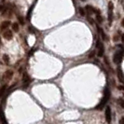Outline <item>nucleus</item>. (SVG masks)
<instances>
[{"instance_id":"1","label":"nucleus","mask_w":124,"mask_h":124,"mask_svg":"<svg viewBox=\"0 0 124 124\" xmlns=\"http://www.w3.org/2000/svg\"><path fill=\"white\" fill-rule=\"evenodd\" d=\"M109 98H110V91H109V89H108V88H106V90H105V95H104V98L102 99L101 103H100L99 105L96 106L95 108H96V109H98V110H101V109H102V108L105 106V105L107 103V101L109 100Z\"/></svg>"},{"instance_id":"27","label":"nucleus","mask_w":124,"mask_h":124,"mask_svg":"<svg viewBox=\"0 0 124 124\" xmlns=\"http://www.w3.org/2000/svg\"><path fill=\"white\" fill-rule=\"evenodd\" d=\"M121 25L124 27V20H122V22H121Z\"/></svg>"},{"instance_id":"21","label":"nucleus","mask_w":124,"mask_h":124,"mask_svg":"<svg viewBox=\"0 0 124 124\" xmlns=\"http://www.w3.org/2000/svg\"><path fill=\"white\" fill-rule=\"evenodd\" d=\"M118 40H119V35H115L114 36V41L115 42H118Z\"/></svg>"},{"instance_id":"20","label":"nucleus","mask_w":124,"mask_h":124,"mask_svg":"<svg viewBox=\"0 0 124 124\" xmlns=\"http://www.w3.org/2000/svg\"><path fill=\"white\" fill-rule=\"evenodd\" d=\"M118 104H119V106L124 108V100L121 99V98H119V99L118 100Z\"/></svg>"},{"instance_id":"10","label":"nucleus","mask_w":124,"mask_h":124,"mask_svg":"<svg viewBox=\"0 0 124 124\" xmlns=\"http://www.w3.org/2000/svg\"><path fill=\"white\" fill-rule=\"evenodd\" d=\"M118 79H119L120 82L124 83V76H123V74H122L121 69L119 68V67L118 68Z\"/></svg>"},{"instance_id":"23","label":"nucleus","mask_w":124,"mask_h":124,"mask_svg":"<svg viewBox=\"0 0 124 124\" xmlns=\"http://www.w3.org/2000/svg\"><path fill=\"white\" fill-rule=\"evenodd\" d=\"M118 89L119 90V91H124V86H122V85H120V86H118Z\"/></svg>"},{"instance_id":"14","label":"nucleus","mask_w":124,"mask_h":124,"mask_svg":"<svg viewBox=\"0 0 124 124\" xmlns=\"http://www.w3.org/2000/svg\"><path fill=\"white\" fill-rule=\"evenodd\" d=\"M2 59H3V62H5L6 64H8L9 63V57L8 54H4L3 57H2Z\"/></svg>"},{"instance_id":"22","label":"nucleus","mask_w":124,"mask_h":124,"mask_svg":"<svg viewBox=\"0 0 124 124\" xmlns=\"http://www.w3.org/2000/svg\"><path fill=\"white\" fill-rule=\"evenodd\" d=\"M94 54H95V51H92V52L89 54V58H93Z\"/></svg>"},{"instance_id":"7","label":"nucleus","mask_w":124,"mask_h":124,"mask_svg":"<svg viewBox=\"0 0 124 124\" xmlns=\"http://www.w3.org/2000/svg\"><path fill=\"white\" fill-rule=\"evenodd\" d=\"M3 37L7 39V40H10V39H12L13 37V35H12V32L9 31V30H7V31L4 32V34H3Z\"/></svg>"},{"instance_id":"6","label":"nucleus","mask_w":124,"mask_h":124,"mask_svg":"<svg viewBox=\"0 0 124 124\" xmlns=\"http://www.w3.org/2000/svg\"><path fill=\"white\" fill-rule=\"evenodd\" d=\"M30 82H31V80H30V78L28 77V75L26 74V73H24V74H23V89H26V88L28 87V85L30 84Z\"/></svg>"},{"instance_id":"24","label":"nucleus","mask_w":124,"mask_h":124,"mask_svg":"<svg viewBox=\"0 0 124 124\" xmlns=\"http://www.w3.org/2000/svg\"><path fill=\"white\" fill-rule=\"evenodd\" d=\"M35 50H36V49H33V50H32L31 51H30V52H29V53H28V55H29V56H31L32 54H33V53H34V51H35Z\"/></svg>"},{"instance_id":"11","label":"nucleus","mask_w":124,"mask_h":124,"mask_svg":"<svg viewBox=\"0 0 124 124\" xmlns=\"http://www.w3.org/2000/svg\"><path fill=\"white\" fill-rule=\"evenodd\" d=\"M85 8H86V10H87L90 14L95 13V11H96V8H93V7H92V6H90V5H87Z\"/></svg>"},{"instance_id":"30","label":"nucleus","mask_w":124,"mask_h":124,"mask_svg":"<svg viewBox=\"0 0 124 124\" xmlns=\"http://www.w3.org/2000/svg\"><path fill=\"white\" fill-rule=\"evenodd\" d=\"M123 96H124V93H123Z\"/></svg>"},{"instance_id":"26","label":"nucleus","mask_w":124,"mask_h":124,"mask_svg":"<svg viewBox=\"0 0 124 124\" xmlns=\"http://www.w3.org/2000/svg\"><path fill=\"white\" fill-rule=\"evenodd\" d=\"M121 40L122 42H124V35H121Z\"/></svg>"},{"instance_id":"2","label":"nucleus","mask_w":124,"mask_h":124,"mask_svg":"<svg viewBox=\"0 0 124 124\" xmlns=\"http://www.w3.org/2000/svg\"><path fill=\"white\" fill-rule=\"evenodd\" d=\"M123 56H124V50H120L116 51L114 56H113V62H115V63H117V64H118L119 62L122 61Z\"/></svg>"},{"instance_id":"8","label":"nucleus","mask_w":124,"mask_h":124,"mask_svg":"<svg viewBox=\"0 0 124 124\" xmlns=\"http://www.w3.org/2000/svg\"><path fill=\"white\" fill-rule=\"evenodd\" d=\"M10 24H11L10 21H4V22H2V23H1V30H5V29H7L8 27H9V25Z\"/></svg>"},{"instance_id":"9","label":"nucleus","mask_w":124,"mask_h":124,"mask_svg":"<svg viewBox=\"0 0 124 124\" xmlns=\"http://www.w3.org/2000/svg\"><path fill=\"white\" fill-rule=\"evenodd\" d=\"M13 77V71L12 70H7L4 75V78H6L7 79H11Z\"/></svg>"},{"instance_id":"4","label":"nucleus","mask_w":124,"mask_h":124,"mask_svg":"<svg viewBox=\"0 0 124 124\" xmlns=\"http://www.w3.org/2000/svg\"><path fill=\"white\" fill-rule=\"evenodd\" d=\"M113 8H114V5L111 1L108 3V10H107V14H108V23L109 24L112 23L113 21Z\"/></svg>"},{"instance_id":"19","label":"nucleus","mask_w":124,"mask_h":124,"mask_svg":"<svg viewBox=\"0 0 124 124\" xmlns=\"http://www.w3.org/2000/svg\"><path fill=\"white\" fill-rule=\"evenodd\" d=\"M18 20H19V23H21V24H24V19L23 17H22V16H18Z\"/></svg>"},{"instance_id":"28","label":"nucleus","mask_w":124,"mask_h":124,"mask_svg":"<svg viewBox=\"0 0 124 124\" xmlns=\"http://www.w3.org/2000/svg\"><path fill=\"white\" fill-rule=\"evenodd\" d=\"M81 1H86V0H81Z\"/></svg>"},{"instance_id":"29","label":"nucleus","mask_w":124,"mask_h":124,"mask_svg":"<svg viewBox=\"0 0 124 124\" xmlns=\"http://www.w3.org/2000/svg\"><path fill=\"white\" fill-rule=\"evenodd\" d=\"M123 9H124V7H123Z\"/></svg>"},{"instance_id":"5","label":"nucleus","mask_w":124,"mask_h":124,"mask_svg":"<svg viewBox=\"0 0 124 124\" xmlns=\"http://www.w3.org/2000/svg\"><path fill=\"white\" fill-rule=\"evenodd\" d=\"M105 116H106V122H107V123H110V122H111V118H112L111 108H110V106H106V111H105Z\"/></svg>"},{"instance_id":"12","label":"nucleus","mask_w":124,"mask_h":124,"mask_svg":"<svg viewBox=\"0 0 124 124\" xmlns=\"http://www.w3.org/2000/svg\"><path fill=\"white\" fill-rule=\"evenodd\" d=\"M34 8H35V4H33V5H32L31 8H29V10H28V12H27V15H26V18H27V20H30V18H31L32 11H33Z\"/></svg>"},{"instance_id":"3","label":"nucleus","mask_w":124,"mask_h":124,"mask_svg":"<svg viewBox=\"0 0 124 124\" xmlns=\"http://www.w3.org/2000/svg\"><path fill=\"white\" fill-rule=\"evenodd\" d=\"M96 49H97V55L98 57H103L104 52H105V47L103 42H101V40L98 39L96 42Z\"/></svg>"},{"instance_id":"16","label":"nucleus","mask_w":124,"mask_h":124,"mask_svg":"<svg viewBox=\"0 0 124 124\" xmlns=\"http://www.w3.org/2000/svg\"><path fill=\"white\" fill-rule=\"evenodd\" d=\"M6 87H7V85H3L2 88H1V92H0V96H1V97H3V95H4V93H5V91H6Z\"/></svg>"},{"instance_id":"18","label":"nucleus","mask_w":124,"mask_h":124,"mask_svg":"<svg viewBox=\"0 0 124 124\" xmlns=\"http://www.w3.org/2000/svg\"><path fill=\"white\" fill-rule=\"evenodd\" d=\"M78 11L81 16H85V9L83 8H78Z\"/></svg>"},{"instance_id":"13","label":"nucleus","mask_w":124,"mask_h":124,"mask_svg":"<svg viewBox=\"0 0 124 124\" xmlns=\"http://www.w3.org/2000/svg\"><path fill=\"white\" fill-rule=\"evenodd\" d=\"M97 29H98V31H99V33H100V36H101V37L103 38V39H105L106 38V34H105V32H104V30L100 27V26H97Z\"/></svg>"},{"instance_id":"17","label":"nucleus","mask_w":124,"mask_h":124,"mask_svg":"<svg viewBox=\"0 0 124 124\" xmlns=\"http://www.w3.org/2000/svg\"><path fill=\"white\" fill-rule=\"evenodd\" d=\"M96 20H97V22H98L99 23H103V18H102L101 14H98V15H96Z\"/></svg>"},{"instance_id":"25","label":"nucleus","mask_w":124,"mask_h":124,"mask_svg":"<svg viewBox=\"0 0 124 124\" xmlns=\"http://www.w3.org/2000/svg\"><path fill=\"white\" fill-rule=\"evenodd\" d=\"M120 122H121V124H124V118H121V119H120Z\"/></svg>"},{"instance_id":"15","label":"nucleus","mask_w":124,"mask_h":124,"mask_svg":"<svg viewBox=\"0 0 124 124\" xmlns=\"http://www.w3.org/2000/svg\"><path fill=\"white\" fill-rule=\"evenodd\" d=\"M12 30L15 33H18L19 30H20V28H19V24L17 23H12Z\"/></svg>"}]
</instances>
